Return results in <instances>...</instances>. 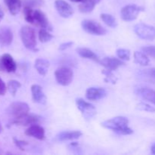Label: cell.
Instances as JSON below:
<instances>
[{"label":"cell","mask_w":155,"mask_h":155,"mask_svg":"<svg viewBox=\"0 0 155 155\" xmlns=\"http://www.w3.org/2000/svg\"><path fill=\"white\" fill-rule=\"evenodd\" d=\"M104 128L110 130L119 135H130L133 133V130L128 127L129 120L123 116L115 117L110 120L104 121L101 124Z\"/></svg>","instance_id":"6da1fadb"},{"label":"cell","mask_w":155,"mask_h":155,"mask_svg":"<svg viewBox=\"0 0 155 155\" xmlns=\"http://www.w3.org/2000/svg\"><path fill=\"white\" fill-rule=\"evenodd\" d=\"M21 41L27 49L36 51V38L34 29L29 26H24L20 31Z\"/></svg>","instance_id":"7a4b0ae2"},{"label":"cell","mask_w":155,"mask_h":155,"mask_svg":"<svg viewBox=\"0 0 155 155\" xmlns=\"http://www.w3.org/2000/svg\"><path fill=\"white\" fill-rule=\"evenodd\" d=\"M135 33L140 39L152 41L155 39V27L144 23L136 24L133 28Z\"/></svg>","instance_id":"3957f363"},{"label":"cell","mask_w":155,"mask_h":155,"mask_svg":"<svg viewBox=\"0 0 155 155\" xmlns=\"http://www.w3.org/2000/svg\"><path fill=\"white\" fill-rule=\"evenodd\" d=\"M29 111H30L29 105L27 103L22 101H15L12 103L7 108V114L9 116L13 117V119L27 114H29Z\"/></svg>","instance_id":"277c9868"},{"label":"cell","mask_w":155,"mask_h":155,"mask_svg":"<svg viewBox=\"0 0 155 155\" xmlns=\"http://www.w3.org/2000/svg\"><path fill=\"white\" fill-rule=\"evenodd\" d=\"M56 81L63 86H67L71 84L74 78V72L72 70L67 67H61L58 68L54 72Z\"/></svg>","instance_id":"5b68a950"},{"label":"cell","mask_w":155,"mask_h":155,"mask_svg":"<svg viewBox=\"0 0 155 155\" xmlns=\"http://www.w3.org/2000/svg\"><path fill=\"white\" fill-rule=\"evenodd\" d=\"M144 8L135 4L127 5L124 6L120 12V16L124 21H133L138 18L141 12H143Z\"/></svg>","instance_id":"8992f818"},{"label":"cell","mask_w":155,"mask_h":155,"mask_svg":"<svg viewBox=\"0 0 155 155\" xmlns=\"http://www.w3.org/2000/svg\"><path fill=\"white\" fill-rule=\"evenodd\" d=\"M82 27L86 33L95 36H104L107 33V30L99 23L93 20L86 19L82 21Z\"/></svg>","instance_id":"52a82bcc"},{"label":"cell","mask_w":155,"mask_h":155,"mask_svg":"<svg viewBox=\"0 0 155 155\" xmlns=\"http://www.w3.org/2000/svg\"><path fill=\"white\" fill-rule=\"evenodd\" d=\"M77 108L81 112L82 115L86 120H90L96 115V109L91 103L85 101L83 98H77L76 100Z\"/></svg>","instance_id":"ba28073f"},{"label":"cell","mask_w":155,"mask_h":155,"mask_svg":"<svg viewBox=\"0 0 155 155\" xmlns=\"http://www.w3.org/2000/svg\"><path fill=\"white\" fill-rule=\"evenodd\" d=\"M32 24L39 26L41 28L46 29L48 30H51V26L50 24L46 15L41 12L40 10H33V22Z\"/></svg>","instance_id":"9c48e42d"},{"label":"cell","mask_w":155,"mask_h":155,"mask_svg":"<svg viewBox=\"0 0 155 155\" xmlns=\"http://www.w3.org/2000/svg\"><path fill=\"white\" fill-rule=\"evenodd\" d=\"M41 120H42V117L38 115L27 114L21 117L13 119L12 124L18 126H24V127L29 126L30 127V126L34 125V124H39Z\"/></svg>","instance_id":"30bf717a"},{"label":"cell","mask_w":155,"mask_h":155,"mask_svg":"<svg viewBox=\"0 0 155 155\" xmlns=\"http://www.w3.org/2000/svg\"><path fill=\"white\" fill-rule=\"evenodd\" d=\"M54 6L58 13L64 18H69L74 14L72 6L64 0H56L54 2Z\"/></svg>","instance_id":"8fae6325"},{"label":"cell","mask_w":155,"mask_h":155,"mask_svg":"<svg viewBox=\"0 0 155 155\" xmlns=\"http://www.w3.org/2000/svg\"><path fill=\"white\" fill-rule=\"evenodd\" d=\"M100 64L101 65H102L103 67L106 68L107 70H110V71H115V70L118 69L120 67L124 66L125 64L124 61L120 60V59L118 58H114V57H105L102 59V60H100Z\"/></svg>","instance_id":"7c38bea8"},{"label":"cell","mask_w":155,"mask_h":155,"mask_svg":"<svg viewBox=\"0 0 155 155\" xmlns=\"http://www.w3.org/2000/svg\"><path fill=\"white\" fill-rule=\"evenodd\" d=\"M106 95V90L101 87H90L86 92V98L89 101H98L104 98Z\"/></svg>","instance_id":"4fadbf2b"},{"label":"cell","mask_w":155,"mask_h":155,"mask_svg":"<svg viewBox=\"0 0 155 155\" xmlns=\"http://www.w3.org/2000/svg\"><path fill=\"white\" fill-rule=\"evenodd\" d=\"M45 129L39 124L30 126L25 131V134L28 136L35 138L38 140H44L45 139Z\"/></svg>","instance_id":"5bb4252c"},{"label":"cell","mask_w":155,"mask_h":155,"mask_svg":"<svg viewBox=\"0 0 155 155\" xmlns=\"http://www.w3.org/2000/svg\"><path fill=\"white\" fill-rule=\"evenodd\" d=\"M31 93L33 102L42 104H45L46 103V95H45L42 88L39 85L34 84L31 86Z\"/></svg>","instance_id":"9a60e30c"},{"label":"cell","mask_w":155,"mask_h":155,"mask_svg":"<svg viewBox=\"0 0 155 155\" xmlns=\"http://www.w3.org/2000/svg\"><path fill=\"white\" fill-rule=\"evenodd\" d=\"M13 41V33L9 27H0V45L8 46Z\"/></svg>","instance_id":"2e32d148"},{"label":"cell","mask_w":155,"mask_h":155,"mask_svg":"<svg viewBox=\"0 0 155 155\" xmlns=\"http://www.w3.org/2000/svg\"><path fill=\"white\" fill-rule=\"evenodd\" d=\"M1 61L2 63L5 71L8 73H14L17 70L16 62L14 61L13 58L9 54H4L0 57Z\"/></svg>","instance_id":"e0dca14e"},{"label":"cell","mask_w":155,"mask_h":155,"mask_svg":"<svg viewBox=\"0 0 155 155\" xmlns=\"http://www.w3.org/2000/svg\"><path fill=\"white\" fill-rule=\"evenodd\" d=\"M83 133L80 131H64L61 132L56 136V139L60 142L73 141L81 137Z\"/></svg>","instance_id":"ac0fdd59"},{"label":"cell","mask_w":155,"mask_h":155,"mask_svg":"<svg viewBox=\"0 0 155 155\" xmlns=\"http://www.w3.org/2000/svg\"><path fill=\"white\" fill-rule=\"evenodd\" d=\"M136 94L143 99L155 105V91L147 87H141L136 90Z\"/></svg>","instance_id":"d6986e66"},{"label":"cell","mask_w":155,"mask_h":155,"mask_svg":"<svg viewBox=\"0 0 155 155\" xmlns=\"http://www.w3.org/2000/svg\"><path fill=\"white\" fill-rule=\"evenodd\" d=\"M77 54L80 56V57L86 59H90V60L94 61L99 63L100 59L98 56L93 51L90 50L89 48H83V47H80L76 49Z\"/></svg>","instance_id":"ffe728a7"},{"label":"cell","mask_w":155,"mask_h":155,"mask_svg":"<svg viewBox=\"0 0 155 155\" xmlns=\"http://www.w3.org/2000/svg\"><path fill=\"white\" fill-rule=\"evenodd\" d=\"M101 1V0H84L79 5V10L82 13H90L94 10L95 5Z\"/></svg>","instance_id":"44dd1931"},{"label":"cell","mask_w":155,"mask_h":155,"mask_svg":"<svg viewBox=\"0 0 155 155\" xmlns=\"http://www.w3.org/2000/svg\"><path fill=\"white\" fill-rule=\"evenodd\" d=\"M35 68L40 75L45 76L49 68L50 63L45 58H37L35 61Z\"/></svg>","instance_id":"7402d4cb"},{"label":"cell","mask_w":155,"mask_h":155,"mask_svg":"<svg viewBox=\"0 0 155 155\" xmlns=\"http://www.w3.org/2000/svg\"><path fill=\"white\" fill-rule=\"evenodd\" d=\"M4 2L12 15H16L19 13L22 6L21 0H4Z\"/></svg>","instance_id":"603a6c76"},{"label":"cell","mask_w":155,"mask_h":155,"mask_svg":"<svg viewBox=\"0 0 155 155\" xmlns=\"http://www.w3.org/2000/svg\"><path fill=\"white\" fill-rule=\"evenodd\" d=\"M148 54L144 51H136L134 52V62L141 65V66H148L150 64V59L148 58Z\"/></svg>","instance_id":"cb8c5ba5"},{"label":"cell","mask_w":155,"mask_h":155,"mask_svg":"<svg viewBox=\"0 0 155 155\" xmlns=\"http://www.w3.org/2000/svg\"><path fill=\"white\" fill-rule=\"evenodd\" d=\"M100 18L102 20L103 22L108 27L115 28L117 26V21L113 15H109V14H101Z\"/></svg>","instance_id":"d4e9b609"},{"label":"cell","mask_w":155,"mask_h":155,"mask_svg":"<svg viewBox=\"0 0 155 155\" xmlns=\"http://www.w3.org/2000/svg\"><path fill=\"white\" fill-rule=\"evenodd\" d=\"M21 84L18 81L15 80H9L8 83L7 85V89L8 90V92L12 94L13 96H15L17 92H18V89L21 88Z\"/></svg>","instance_id":"484cf974"},{"label":"cell","mask_w":155,"mask_h":155,"mask_svg":"<svg viewBox=\"0 0 155 155\" xmlns=\"http://www.w3.org/2000/svg\"><path fill=\"white\" fill-rule=\"evenodd\" d=\"M53 37H54V36L51 34L46 29L42 28L39 31V39L41 42H43V43L48 42V41L53 39Z\"/></svg>","instance_id":"4316f807"},{"label":"cell","mask_w":155,"mask_h":155,"mask_svg":"<svg viewBox=\"0 0 155 155\" xmlns=\"http://www.w3.org/2000/svg\"><path fill=\"white\" fill-rule=\"evenodd\" d=\"M142 75L145 80L151 83H155V68L143 70L142 71Z\"/></svg>","instance_id":"83f0119b"},{"label":"cell","mask_w":155,"mask_h":155,"mask_svg":"<svg viewBox=\"0 0 155 155\" xmlns=\"http://www.w3.org/2000/svg\"><path fill=\"white\" fill-rule=\"evenodd\" d=\"M44 0H24L23 3H24V6H27V7L32 8H39L44 5Z\"/></svg>","instance_id":"f1b7e54d"},{"label":"cell","mask_w":155,"mask_h":155,"mask_svg":"<svg viewBox=\"0 0 155 155\" xmlns=\"http://www.w3.org/2000/svg\"><path fill=\"white\" fill-rule=\"evenodd\" d=\"M130 51L126 48H119L117 50V55L120 60L129 61L130 59Z\"/></svg>","instance_id":"f546056e"},{"label":"cell","mask_w":155,"mask_h":155,"mask_svg":"<svg viewBox=\"0 0 155 155\" xmlns=\"http://www.w3.org/2000/svg\"><path fill=\"white\" fill-rule=\"evenodd\" d=\"M102 74L105 75V79H104V81L107 82V83H111L113 84L116 83L117 82V78L115 77V76L113 74V71H110V70H104L102 71Z\"/></svg>","instance_id":"4dcf8cb0"},{"label":"cell","mask_w":155,"mask_h":155,"mask_svg":"<svg viewBox=\"0 0 155 155\" xmlns=\"http://www.w3.org/2000/svg\"><path fill=\"white\" fill-rule=\"evenodd\" d=\"M136 108L139 110H143V111L151 112V113H155V107H152L150 104L147 103L141 102L136 105Z\"/></svg>","instance_id":"1f68e13d"},{"label":"cell","mask_w":155,"mask_h":155,"mask_svg":"<svg viewBox=\"0 0 155 155\" xmlns=\"http://www.w3.org/2000/svg\"><path fill=\"white\" fill-rule=\"evenodd\" d=\"M142 49L145 54L155 59V45H149V46L143 47Z\"/></svg>","instance_id":"d6a6232c"},{"label":"cell","mask_w":155,"mask_h":155,"mask_svg":"<svg viewBox=\"0 0 155 155\" xmlns=\"http://www.w3.org/2000/svg\"><path fill=\"white\" fill-rule=\"evenodd\" d=\"M13 140L15 144L16 145V146L18 147V148H19L21 150H22V151H24V148H25V146L28 145V142H25V141L19 140V139H15V138H14Z\"/></svg>","instance_id":"836d02e7"},{"label":"cell","mask_w":155,"mask_h":155,"mask_svg":"<svg viewBox=\"0 0 155 155\" xmlns=\"http://www.w3.org/2000/svg\"><path fill=\"white\" fill-rule=\"evenodd\" d=\"M73 44H74V42H64V43H61L60 45H59L58 50L59 51H64V50L71 48V47L73 45Z\"/></svg>","instance_id":"e575fe53"},{"label":"cell","mask_w":155,"mask_h":155,"mask_svg":"<svg viewBox=\"0 0 155 155\" xmlns=\"http://www.w3.org/2000/svg\"><path fill=\"white\" fill-rule=\"evenodd\" d=\"M7 86L2 80L0 78V95H4L7 92Z\"/></svg>","instance_id":"d590c367"},{"label":"cell","mask_w":155,"mask_h":155,"mask_svg":"<svg viewBox=\"0 0 155 155\" xmlns=\"http://www.w3.org/2000/svg\"><path fill=\"white\" fill-rule=\"evenodd\" d=\"M4 15H5L4 12H3L2 8L1 6H0V21L3 19V18H4Z\"/></svg>","instance_id":"8d00e7d4"},{"label":"cell","mask_w":155,"mask_h":155,"mask_svg":"<svg viewBox=\"0 0 155 155\" xmlns=\"http://www.w3.org/2000/svg\"><path fill=\"white\" fill-rule=\"evenodd\" d=\"M151 154H155V143L153 144L152 146H151Z\"/></svg>","instance_id":"74e56055"},{"label":"cell","mask_w":155,"mask_h":155,"mask_svg":"<svg viewBox=\"0 0 155 155\" xmlns=\"http://www.w3.org/2000/svg\"><path fill=\"white\" fill-rule=\"evenodd\" d=\"M0 71H5L4 68H3L2 63V61H1V59H0Z\"/></svg>","instance_id":"f35d334b"},{"label":"cell","mask_w":155,"mask_h":155,"mask_svg":"<svg viewBox=\"0 0 155 155\" xmlns=\"http://www.w3.org/2000/svg\"><path fill=\"white\" fill-rule=\"evenodd\" d=\"M71 2H82L84 0H70Z\"/></svg>","instance_id":"ab89813d"},{"label":"cell","mask_w":155,"mask_h":155,"mask_svg":"<svg viewBox=\"0 0 155 155\" xmlns=\"http://www.w3.org/2000/svg\"><path fill=\"white\" fill-rule=\"evenodd\" d=\"M2 130H3V128H2V124H0V133L2 132Z\"/></svg>","instance_id":"60d3db41"}]
</instances>
